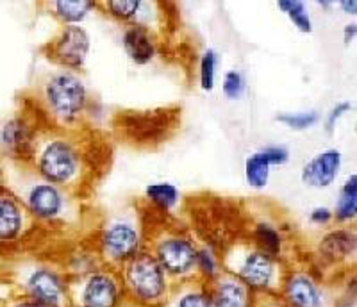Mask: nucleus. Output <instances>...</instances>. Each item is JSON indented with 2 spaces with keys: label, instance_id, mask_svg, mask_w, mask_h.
Listing matches in <instances>:
<instances>
[{
  "label": "nucleus",
  "instance_id": "nucleus-7",
  "mask_svg": "<svg viewBox=\"0 0 357 307\" xmlns=\"http://www.w3.org/2000/svg\"><path fill=\"white\" fill-rule=\"evenodd\" d=\"M70 306L73 307H120L123 287L118 270L93 268L75 280H70Z\"/></svg>",
  "mask_w": 357,
  "mask_h": 307
},
{
  "label": "nucleus",
  "instance_id": "nucleus-9",
  "mask_svg": "<svg viewBox=\"0 0 357 307\" xmlns=\"http://www.w3.org/2000/svg\"><path fill=\"white\" fill-rule=\"evenodd\" d=\"M152 255L174 284L197 279L199 247L183 232H162L152 243Z\"/></svg>",
  "mask_w": 357,
  "mask_h": 307
},
{
  "label": "nucleus",
  "instance_id": "nucleus-32",
  "mask_svg": "<svg viewBox=\"0 0 357 307\" xmlns=\"http://www.w3.org/2000/svg\"><path fill=\"white\" fill-rule=\"evenodd\" d=\"M250 307H289L279 293H254Z\"/></svg>",
  "mask_w": 357,
  "mask_h": 307
},
{
  "label": "nucleus",
  "instance_id": "nucleus-14",
  "mask_svg": "<svg viewBox=\"0 0 357 307\" xmlns=\"http://www.w3.org/2000/svg\"><path fill=\"white\" fill-rule=\"evenodd\" d=\"M343 166V154L340 149H325L314 154L304 166H302L301 179L307 188L312 190H325L333 186Z\"/></svg>",
  "mask_w": 357,
  "mask_h": 307
},
{
  "label": "nucleus",
  "instance_id": "nucleus-29",
  "mask_svg": "<svg viewBox=\"0 0 357 307\" xmlns=\"http://www.w3.org/2000/svg\"><path fill=\"white\" fill-rule=\"evenodd\" d=\"M245 89H247V81L240 70H227L223 73L222 91L229 100H238L243 97Z\"/></svg>",
  "mask_w": 357,
  "mask_h": 307
},
{
  "label": "nucleus",
  "instance_id": "nucleus-13",
  "mask_svg": "<svg viewBox=\"0 0 357 307\" xmlns=\"http://www.w3.org/2000/svg\"><path fill=\"white\" fill-rule=\"evenodd\" d=\"M279 295L289 307H325L321 286L307 271H286Z\"/></svg>",
  "mask_w": 357,
  "mask_h": 307
},
{
  "label": "nucleus",
  "instance_id": "nucleus-6",
  "mask_svg": "<svg viewBox=\"0 0 357 307\" xmlns=\"http://www.w3.org/2000/svg\"><path fill=\"white\" fill-rule=\"evenodd\" d=\"M68 284L63 271L45 263L29 264L17 275L20 295L41 307H70Z\"/></svg>",
  "mask_w": 357,
  "mask_h": 307
},
{
  "label": "nucleus",
  "instance_id": "nucleus-33",
  "mask_svg": "<svg viewBox=\"0 0 357 307\" xmlns=\"http://www.w3.org/2000/svg\"><path fill=\"white\" fill-rule=\"evenodd\" d=\"M333 220H334L333 218V209H329V207H325V206L314 207V209L309 213V222H311L312 225L325 227V225H329Z\"/></svg>",
  "mask_w": 357,
  "mask_h": 307
},
{
  "label": "nucleus",
  "instance_id": "nucleus-24",
  "mask_svg": "<svg viewBox=\"0 0 357 307\" xmlns=\"http://www.w3.org/2000/svg\"><path fill=\"white\" fill-rule=\"evenodd\" d=\"M146 200L161 211H172L178 206L181 200V193H178L177 186L168 181L152 182L145 188Z\"/></svg>",
  "mask_w": 357,
  "mask_h": 307
},
{
  "label": "nucleus",
  "instance_id": "nucleus-20",
  "mask_svg": "<svg viewBox=\"0 0 357 307\" xmlns=\"http://www.w3.org/2000/svg\"><path fill=\"white\" fill-rule=\"evenodd\" d=\"M47 6L63 25H81L89 13L97 8V4L89 0H56Z\"/></svg>",
  "mask_w": 357,
  "mask_h": 307
},
{
  "label": "nucleus",
  "instance_id": "nucleus-17",
  "mask_svg": "<svg viewBox=\"0 0 357 307\" xmlns=\"http://www.w3.org/2000/svg\"><path fill=\"white\" fill-rule=\"evenodd\" d=\"M356 232L349 227H337V229L325 232L318 245L320 259L329 264L349 263L356 255Z\"/></svg>",
  "mask_w": 357,
  "mask_h": 307
},
{
  "label": "nucleus",
  "instance_id": "nucleus-10",
  "mask_svg": "<svg viewBox=\"0 0 357 307\" xmlns=\"http://www.w3.org/2000/svg\"><path fill=\"white\" fill-rule=\"evenodd\" d=\"M38 134L34 121L27 114L17 113L9 117L0 127V154L9 163L29 165L33 158Z\"/></svg>",
  "mask_w": 357,
  "mask_h": 307
},
{
  "label": "nucleus",
  "instance_id": "nucleus-30",
  "mask_svg": "<svg viewBox=\"0 0 357 307\" xmlns=\"http://www.w3.org/2000/svg\"><path fill=\"white\" fill-rule=\"evenodd\" d=\"M350 111H352V104H350L349 100H341V102H337L336 105H333V110L325 114V120H324L325 130H327L329 134H333L334 129H336V126H337V121L345 117L347 113H350Z\"/></svg>",
  "mask_w": 357,
  "mask_h": 307
},
{
  "label": "nucleus",
  "instance_id": "nucleus-34",
  "mask_svg": "<svg viewBox=\"0 0 357 307\" xmlns=\"http://www.w3.org/2000/svg\"><path fill=\"white\" fill-rule=\"evenodd\" d=\"M0 307H41V306L31 302V300H27L25 297L18 295V297H13V299H8Z\"/></svg>",
  "mask_w": 357,
  "mask_h": 307
},
{
  "label": "nucleus",
  "instance_id": "nucleus-15",
  "mask_svg": "<svg viewBox=\"0 0 357 307\" xmlns=\"http://www.w3.org/2000/svg\"><path fill=\"white\" fill-rule=\"evenodd\" d=\"M97 8L107 13V17L113 20L123 22L127 25H142L152 33L161 15L158 11V4L142 2V0H107V2L97 4Z\"/></svg>",
  "mask_w": 357,
  "mask_h": 307
},
{
  "label": "nucleus",
  "instance_id": "nucleus-18",
  "mask_svg": "<svg viewBox=\"0 0 357 307\" xmlns=\"http://www.w3.org/2000/svg\"><path fill=\"white\" fill-rule=\"evenodd\" d=\"M122 47L134 65H149L158 54V41L152 31L142 25H127L122 34Z\"/></svg>",
  "mask_w": 357,
  "mask_h": 307
},
{
  "label": "nucleus",
  "instance_id": "nucleus-25",
  "mask_svg": "<svg viewBox=\"0 0 357 307\" xmlns=\"http://www.w3.org/2000/svg\"><path fill=\"white\" fill-rule=\"evenodd\" d=\"M277 9L282 11L288 17V20L295 25L301 33L309 34L312 33V20L309 15L307 6L302 0H279Z\"/></svg>",
  "mask_w": 357,
  "mask_h": 307
},
{
  "label": "nucleus",
  "instance_id": "nucleus-5",
  "mask_svg": "<svg viewBox=\"0 0 357 307\" xmlns=\"http://www.w3.org/2000/svg\"><path fill=\"white\" fill-rule=\"evenodd\" d=\"M89 93L84 79L72 70H54L41 84V104L59 126H72L82 118Z\"/></svg>",
  "mask_w": 357,
  "mask_h": 307
},
{
  "label": "nucleus",
  "instance_id": "nucleus-11",
  "mask_svg": "<svg viewBox=\"0 0 357 307\" xmlns=\"http://www.w3.org/2000/svg\"><path fill=\"white\" fill-rule=\"evenodd\" d=\"M91 50V38L82 25H63L49 43V57L65 70L79 72Z\"/></svg>",
  "mask_w": 357,
  "mask_h": 307
},
{
  "label": "nucleus",
  "instance_id": "nucleus-26",
  "mask_svg": "<svg viewBox=\"0 0 357 307\" xmlns=\"http://www.w3.org/2000/svg\"><path fill=\"white\" fill-rule=\"evenodd\" d=\"M216 68H218V54H216V50H204L199 63V82L200 89L206 91V93H211L213 89H215Z\"/></svg>",
  "mask_w": 357,
  "mask_h": 307
},
{
  "label": "nucleus",
  "instance_id": "nucleus-16",
  "mask_svg": "<svg viewBox=\"0 0 357 307\" xmlns=\"http://www.w3.org/2000/svg\"><path fill=\"white\" fill-rule=\"evenodd\" d=\"M207 290L211 295L213 307H250L252 293L245 284L229 275L227 271H220L211 283H207Z\"/></svg>",
  "mask_w": 357,
  "mask_h": 307
},
{
  "label": "nucleus",
  "instance_id": "nucleus-8",
  "mask_svg": "<svg viewBox=\"0 0 357 307\" xmlns=\"http://www.w3.org/2000/svg\"><path fill=\"white\" fill-rule=\"evenodd\" d=\"M98 250L107 268L120 270L127 261L143 250L142 227L132 216H114L102 227Z\"/></svg>",
  "mask_w": 357,
  "mask_h": 307
},
{
  "label": "nucleus",
  "instance_id": "nucleus-4",
  "mask_svg": "<svg viewBox=\"0 0 357 307\" xmlns=\"http://www.w3.org/2000/svg\"><path fill=\"white\" fill-rule=\"evenodd\" d=\"M118 275L126 300L138 307H162L174 286L149 250L134 255L120 268Z\"/></svg>",
  "mask_w": 357,
  "mask_h": 307
},
{
  "label": "nucleus",
  "instance_id": "nucleus-28",
  "mask_svg": "<svg viewBox=\"0 0 357 307\" xmlns=\"http://www.w3.org/2000/svg\"><path fill=\"white\" fill-rule=\"evenodd\" d=\"M275 120L293 130H305L311 129L312 126H317L318 121H320V113L317 110L295 111V113L289 111V113H279Z\"/></svg>",
  "mask_w": 357,
  "mask_h": 307
},
{
  "label": "nucleus",
  "instance_id": "nucleus-1",
  "mask_svg": "<svg viewBox=\"0 0 357 307\" xmlns=\"http://www.w3.org/2000/svg\"><path fill=\"white\" fill-rule=\"evenodd\" d=\"M4 186L20 198L25 211L34 222L66 223L72 216L70 191L54 186L41 179L29 165L9 163L6 166Z\"/></svg>",
  "mask_w": 357,
  "mask_h": 307
},
{
  "label": "nucleus",
  "instance_id": "nucleus-2",
  "mask_svg": "<svg viewBox=\"0 0 357 307\" xmlns=\"http://www.w3.org/2000/svg\"><path fill=\"white\" fill-rule=\"evenodd\" d=\"M29 166L47 182L72 191L82 184L86 161L81 149L63 133L43 130L38 134Z\"/></svg>",
  "mask_w": 357,
  "mask_h": 307
},
{
  "label": "nucleus",
  "instance_id": "nucleus-27",
  "mask_svg": "<svg viewBox=\"0 0 357 307\" xmlns=\"http://www.w3.org/2000/svg\"><path fill=\"white\" fill-rule=\"evenodd\" d=\"M222 271L220 257L209 247H199L197 252V279L202 283H211L216 275Z\"/></svg>",
  "mask_w": 357,
  "mask_h": 307
},
{
  "label": "nucleus",
  "instance_id": "nucleus-19",
  "mask_svg": "<svg viewBox=\"0 0 357 307\" xmlns=\"http://www.w3.org/2000/svg\"><path fill=\"white\" fill-rule=\"evenodd\" d=\"M162 307H213V302L207 284L193 279L174 284Z\"/></svg>",
  "mask_w": 357,
  "mask_h": 307
},
{
  "label": "nucleus",
  "instance_id": "nucleus-3",
  "mask_svg": "<svg viewBox=\"0 0 357 307\" xmlns=\"http://www.w3.org/2000/svg\"><path fill=\"white\" fill-rule=\"evenodd\" d=\"M220 264L252 293H279L286 277L279 259L268 255L254 243H232L220 257Z\"/></svg>",
  "mask_w": 357,
  "mask_h": 307
},
{
  "label": "nucleus",
  "instance_id": "nucleus-12",
  "mask_svg": "<svg viewBox=\"0 0 357 307\" xmlns=\"http://www.w3.org/2000/svg\"><path fill=\"white\" fill-rule=\"evenodd\" d=\"M34 220L25 211L20 198L0 184V248L17 247L33 230Z\"/></svg>",
  "mask_w": 357,
  "mask_h": 307
},
{
  "label": "nucleus",
  "instance_id": "nucleus-21",
  "mask_svg": "<svg viewBox=\"0 0 357 307\" xmlns=\"http://www.w3.org/2000/svg\"><path fill=\"white\" fill-rule=\"evenodd\" d=\"M333 218L340 223H350L357 218V174H350L340 188Z\"/></svg>",
  "mask_w": 357,
  "mask_h": 307
},
{
  "label": "nucleus",
  "instance_id": "nucleus-36",
  "mask_svg": "<svg viewBox=\"0 0 357 307\" xmlns=\"http://www.w3.org/2000/svg\"><path fill=\"white\" fill-rule=\"evenodd\" d=\"M356 34H357L356 22H350V24H347L345 29H343V41H345L347 45H350L354 40H356Z\"/></svg>",
  "mask_w": 357,
  "mask_h": 307
},
{
  "label": "nucleus",
  "instance_id": "nucleus-35",
  "mask_svg": "<svg viewBox=\"0 0 357 307\" xmlns=\"http://www.w3.org/2000/svg\"><path fill=\"white\" fill-rule=\"evenodd\" d=\"M336 6L341 11L345 13V15H350V17H354L357 13V0H340Z\"/></svg>",
  "mask_w": 357,
  "mask_h": 307
},
{
  "label": "nucleus",
  "instance_id": "nucleus-22",
  "mask_svg": "<svg viewBox=\"0 0 357 307\" xmlns=\"http://www.w3.org/2000/svg\"><path fill=\"white\" fill-rule=\"evenodd\" d=\"M270 175H272V165L263 154V150H256V152L248 154L245 159V181H247L248 188L252 190H264L270 182Z\"/></svg>",
  "mask_w": 357,
  "mask_h": 307
},
{
  "label": "nucleus",
  "instance_id": "nucleus-31",
  "mask_svg": "<svg viewBox=\"0 0 357 307\" xmlns=\"http://www.w3.org/2000/svg\"><path fill=\"white\" fill-rule=\"evenodd\" d=\"M261 150L272 166H282L289 161V150L282 145H266Z\"/></svg>",
  "mask_w": 357,
  "mask_h": 307
},
{
  "label": "nucleus",
  "instance_id": "nucleus-23",
  "mask_svg": "<svg viewBox=\"0 0 357 307\" xmlns=\"http://www.w3.org/2000/svg\"><path fill=\"white\" fill-rule=\"evenodd\" d=\"M252 243L263 252H266L268 255H272V257L280 261L282 248H284V239H282L280 230L273 223L257 222L252 229Z\"/></svg>",
  "mask_w": 357,
  "mask_h": 307
}]
</instances>
